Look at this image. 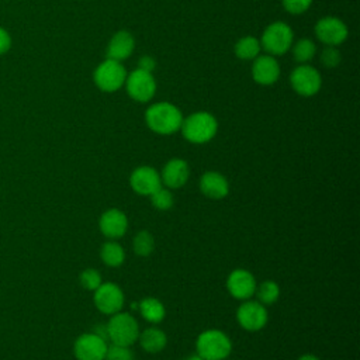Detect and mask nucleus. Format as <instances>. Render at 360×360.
<instances>
[{
    "instance_id": "nucleus-1",
    "label": "nucleus",
    "mask_w": 360,
    "mask_h": 360,
    "mask_svg": "<svg viewBox=\"0 0 360 360\" xmlns=\"http://www.w3.org/2000/svg\"><path fill=\"white\" fill-rule=\"evenodd\" d=\"M145 121L153 132L159 135H170L180 129L183 114L174 104L169 101H159L146 110Z\"/></svg>"
},
{
    "instance_id": "nucleus-2",
    "label": "nucleus",
    "mask_w": 360,
    "mask_h": 360,
    "mask_svg": "<svg viewBox=\"0 0 360 360\" xmlns=\"http://www.w3.org/2000/svg\"><path fill=\"white\" fill-rule=\"evenodd\" d=\"M180 131L188 142L205 143L215 136L218 131V122L212 114L207 111H197L187 118H183Z\"/></svg>"
},
{
    "instance_id": "nucleus-3",
    "label": "nucleus",
    "mask_w": 360,
    "mask_h": 360,
    "mask_svg": "<svg viewBox=\"0 0 360 360\" xmlns=\"http://www.w3.org/2000/svg\"><path fill=\"white\" fill-rule=\"evenodd\" d=\"M195 347L202 360H224L229 356L232 343L222 330L208 329L197 338Z\"/></svg>"
},
{
    "instance_id": "nucleus-4",
    "label": "nucleus",
    "mask_w": 360,
    "mask_h": 360,
    "mask_svg": "<svg viewBox=\"0 0 360 360\" xmlns=\"http://www.w3.org/2000/svg\"><path fill=\"white\" fill-rule=\"evenodd\" d=\"M292 39H294V32L291 27L283 21H274L269 24L260 39L262 48L269 55H283L292 46Z\"/></svg>"
},
{
    "instance_id": "nucleus-5",
    "label": "nucleus",
    "mask_w": 360,
    "mask_h": 360,
    "mask_svg": "<svg viewBox=\"0 0 360 360\" xmlns=\"http://www.w3.org/2000/svg\"><path fill=\"white\" fill-rule=\"evenodd\" d=\"M93 79L96 86L105 93H114L125 84L127 70L121 62L105 59L94 69Z\"/></svg>"
},
{
    "instance_id": "nucleus-6",
    "label": "nucleus",
    "mask_w": 360,
    "mask_h": 360,
    "mask_svg": "<svg viewBox=\"0 0 360 360\" xmlns=\"http://www.w3.org/2000/svg\"><path fill=\"white\" fill-rule=\"evenodd\" d=\"M108 340L122 346H131L139 336V328L135 318L127 312H117L107 323Z\"/></svg>"
},
{
    "instance_id": "nucleus-7",
    "label": "nucleus",
    "mask_w": 360,
    "mask_h": 360,
    "mask_svg": "<svg viewBox=\"0 0 360 360\" xmlns=\"http://www.w3.org/2000/svg\"><path fill=\"white\" fill-rule=\"evenodd\" d=\"M290 84L297 94L311 97L321 90L322 77L315 68L307 63H301L291 72Z\"/></svg>"
},
{
    "instance_id": "nucleus-8",
    "label": "nucleus",
    "mask_w": 360,
    "mask_h": 360,
    "mask_svg": "<svg viewBox=\"0 0 360 360\" xmlns=\"http://www.w3.org/2000/svg\"><path fill=\"white\" fill-rule=\"evenodd\" d=\"M125 89L132 100L138 103H146L152 100L156 93V80L152 73L135 69L127 75Z\"/></svg>"
},
{
    "instance_id": "nucleus-9",
    "label": "nucleus",
    "mask_w": 360,
    "mask_h": 360,
    "mask_svg": "<svg viewBox=\"0 0 360 360\" xmlns=\"http://www.w3.org/2000/svg\"><path fill=\"white\" fill-rule=\"evenodd\" d=\"M314 31L316 38L322 44L329 46H338L343 44L349 35V30L346 24L340 18L332 17V15L318 20Z\"/></svg>"
},
{
    "instance_id": "nucleus-10",
    "label": "nucleus",
    "mask_w": 360,
    "mask_h": 360,
    "mask_svg": "<svg viewBox=\"0 0 360 360\" xmlns=\"http://www.w3.org/2000/svg\"><path fill=\"white\" fill-rule=\"evenodd\" d=\"M94 305L100 312L114 315L124 307V292L114 283H101L94 290Z\"/></svg>"
},
{
    "instance_id": "nucleus-11",
    "label": "nucleus",
    "mask_w": 360,
    "mask_h": 360,
    "mask_svg": "<svg viewBox=\"0 0 360 360\" xmlns=\"http://www.w3.org/2000/svg\"><path fill=\"white\" fill-rule=\"evenodd\" d=\"M105 352L107 342L93 332L80 335L73 345V353L77 360H104Z\"/></svg>"
},
{
    "instance_id": "nucleus-12",
    "label": "nucleus",
    "mask_w": 360,
    "mask_h": 360,
    "mask_svg": "<svg viewBox=\"0 0 360 360\" xmlns=\"http://www.w3.org/2000/svg\"><path fill=\"white\" fill-rule=\"evenodd\" d=\"M236 319L243 329L256 332L267 323V311L259 301L245 300V302L236 311Z\"/></svg>"
},
{
    "instance_id": "nucleus-13",
    "label": "nucleus",
    "mask_w": 360,
    "mask_h": 360,
    "mask_svg": "<svg viewBox=\"0 0 360 360\" xmlns=\"http://www.w3.org/2000/svg\"><path fill=\"white\" fill-rule=\"evenodd\" d=\"M229 294L236 300H249L256 292V280L253 274L245 269L233 270L226 280Z\"/></svg>"
},
{
    "instance_id": "nucleus-14",
    "label": "nucleus",
    "mask_w": 360,
    "mask_h": 360,
    "mask_svg": "<svg viewBox=\"0 0 360 360\" xmlns=\"http://www.w3.org/2000/svg\"><path fill=\"white\" fill-rule=\"evenodd\" d=\"M252 77L257 84L270 86L280 77V65L273 55H259L253 59Z\"/></svg>"
},
{
    "instance_id": "nucleus-15",
    "label": "nucleus",
    "mask_w": 360,
    "mask_h": 360,
    "mask_svg": "<svg viewBox=\"0 0 360 360\" xmlns=\"http://www.w3.org/2000/svg\"><path fill=\"white\" fill-rule=\"evenodd\" d=\"M132 190L141 195H150L155 190L162 186L160 174L150 166L136 167L129 177Z\"/></svg>"
},
{
    "instance_id": "nucleus-16",
    "label": "nucleus",
    "mask_w": 360,
    "mask_h": 360,
    "mask_svg": "<svg viewBox=\"0 0 360 360\" xmlns=\"http://www.w3.org/2000/svg\"><path fill=\"white\" fill-rule=\"evenodd\" d=\"M98 226L104 236H107L110 239H118V238L124 236V233L127 232L128 219L122 211H120L117 208H110L101 214Z\"/></svg>"
},
{
    "instance_id": "nucleus-17",
    "label": "nucleus",
    "mask_w": 360,
    "mask_h": 360,
    "mask_svg": "<svg viewBox=\"0 0 360 360\" xmlns=\"http://www.w3.org/2000/svg\"><path fill=\"white\" fill-rule=\"evenodd\" d=\"M188 176L190 169L187 162L180 158H174L163 166L160 180L165 183L167 188H179L187 183Z\"/></svg>"
},
{
    "instance_id": "nucleus-18",
    "label": "nucleus",
    "mask_w": 360,
    "mask_h": 360,
    "mask_svg": "<svg viewBox=\"0 0 360 360\" xmlns=\"http://www.w3.org/2000/svg\"><path fill=\"white\" fill-rule=\"evenodd\" d=\"M134 48L135 39L132 34L125 30L117 31L107 45V58L117 62H122L132 55Z\"/></svg>"
},
{
    "instance_id": "nucleus-19",
    "label": "nucleus",
    "mask_w": 360,
    "mask_h": 360,
    "mask_svg": "<svg viewBox=\"0 0 360 360\" xmlns=\"http://www.w3.org/2000/svg\"><path fill=\"white\" fill-rule=\"evenodd\" d=\"M201 193L212 200H221L229 193V183L219 172H205L200 179Z\"/></svg>"
},
{
    "instance_id": "nucleus-20",
    "label": "nucleus",
    "mask_w": 360,
    "mask_h": 360,
    "mask_svg": "<svg viewBox=\"0 0 360 360\" xmlns=\"http://www.w3.org/2000/svg\"><path fill=\"white\" fill-rule=\"evenodd\" d=\"M142 349L148 353H159L167 343L166 333L158 328H148L138 336Z\"/></svg>"
},
{
    "instance_id": "nucleus-21",
    "label": "nucleus",
    "mask_w": 360,
    "mask_h": 360,
    "mask_svg": "<svg viewBox=\"0 0 360 360\" xmlns=\"http://www.w3.org/2000/svg\"><path fill=\"white\" fill-rule=\"evenodd\" d=\"M138 309L143 319H146L150 323H159L163 321L166 311L163 304L153 297H146L138 304Z\"/></svg>"
},
{
    "instance_id": "nucleus-22",
    "label": "nucleus",
    "mask_w": 360,
    "mask_h": 360,
    "mask_svg": "<svg viewBox=\"0 0 360 360\" xmlns=\"http://www.w3.org/2000/svg\"><path fill=\"white\" fill-rule=\"evenodd\" d=\"M260 49V41L253 35L242 37L235 44V55L242 60H253L256 56H259Z\"/></svg>"
},
{
    "instance_id": "nucleus-23",
    "label": "nucleus",
    "mask_w": 360,
    "mask_h": 360,
    "mask_svg": "<svg viewBox=\"0 0 360 360\" xmlns=\"http://www.w3.org/2000/svg\"><path fill=\"white\" fill-rule=\"evenodd\" d=\"M101 260L110 267H118L125 259V252L122 246L117 242H105L100 249Z\"/></svg>"
},
{
    "instance_id": "nucleus-24",
    "label": "nucleus",
    "mask_w": 360,
    "mask_h": 360,
    "mask_svg": "<svg viewBox=\"0 0 360 360\" xmlns=\"http://www.w3.org/2000/svg\"><path fill=\"white\" fill-rule=\"evenodd\" d=\"M292 48V56L298 63H308L316 52V46L314 41L308 38H302L294 44Z\"/></svg>"
},
{
    "instance_id": "nucleus-25",
    "label": "nucleus",
    "mask_w": 360,
    "mask_h": 360,
    "mask_svg": "<svg viewBox=\"0 0 360 360\" xmlns=\"http://www.w3.org/2000/svg\"><path fill=\"white\" fill-rule=\"evenodd\" d=\"M132 248L138 256H142V257L149 256L155 249V239H153L152 233L148 231H139L134 236Z\"/></svg>"
},
{
    "instance_id": "nucleus-26",
    "label": "nucleus",
    "mask_w": 360,
    "mask_h": 360,
    "mask_svg": "<svg viewBox=\"0 0 360 360\" xmlns=\"http://www.w3.org/2000/svg\"><path fill=\"white\" fill-rule=\"evenodd\" d=\"M278 295H280V288L277 283L271 280L263 281L257 288V298H259V302L263 305L276 302L278 300Z\"/></svg>"
},
{
    "instance_id": "nucleus-27",
    "label": "nucleus",
    "mask_w": 360,
    "mask_h": 360,
    "mask_svg": "<svg viewBox=\"0 0 360 360\" xmlns=\"http://www.w3.org/2000/svg\"><path fill=\"white\" fill-rule=\"evenodd\" d=\"M150 202L156 210H160V211L170 210L173 207V194L169 188H165L160 186L158 190H155L150 194Z\"/></svg>"
},
{
    "instance_id": "nucleus-28",
    "label": "nucleus",
    "mask_w": 360,
    "mask_h": 360,
    "mask_svg": "<svg viewBox=\"0 0 360 360\" xmlns=\"http://www.w3.org/2000/svg\"><path fill=\"white\" fill-rule=\"evenodd\" d=\"M101 283V276L96 269H86L80 274V284L89 291H94Z\"/></svg>"
},
{
    "instance_id": "nucleus-29",
    "label": "nucleus",
    "mask_w": 360,
    "mask_h": 360,
    "mask_svg": "<svg viewBox=\"0 0 360 360\" xmlns=\"http://www.w3.org/2000/svg\"><path fill=\"white\" fill-rule=\"evenodd\" d=\"M340 52L338 49V46H329L325 45L322 53H321V63L328 68V69H333L340 63Z\"/></svg>"
},
{
    "instance_id": "nucleus-30",
    "label": "nucleus",
    "mask_w": 360,
    "mask_h": 360,
    "mask_svg": "<svg viewBox=\"0 0 360 360\" xmlns=\"http://www.w3.org/2000/svg\"><path fill=\"white\" fill-rule=\"evenodd\" d=\"M104 359L105 360H132V352L129 350V346L112 343L111 346H107Z\"/></svg>"
},
{
    "instance_id": "nucleus-31",
    "label": "nucleus",
    "mask_w": 360,
    "mask_h": 360,
    "mask_svg": "<svg viewBox=\"0 0 360 360\" xmlns=\"http://www.w3.org/2000/svg\"><path fill=\"white\" fill-rule=\"evenodd\" d=\"M281 3H283V7L290 14L298 15V14L305 13L311 7L312 0H281Z\"/></svg>"
},
{
    "instance_id": "nucleus-32",
    "label": "nucleus",
    "mask_w": 360,
    "mask_h": 360,
    "mask_svg": "<svg viewBox=\"0 0 360 360\" xmlns=\"http://www.w3.org/2000/svg\"><path fill=\"white\" fill-rule=\"evenodd\" d=\"M155 65H156V62H155V59H153L152 56L143 55V56L139 59V62H138V69L152 73L153 69H155Z\"/></svg>"
},
{
    "instance_id": "nucleus-33",
    "label": "nucleus",
    "mask_w": 360,
    "mask_h": 360,
    "mask_svg": "<svg viewBox=\"0 0 360 360\" xmlns=\"http://www.w3.org/2000/svg\"><path fill=\"white\" fill-rule=\"evenodd\" d=\"M10 45H11V38L8 32L0 27V55L6 53L10 49Z\"/></svg>"
},
{
    "instance_id": "nucleus-34",
    "label": "nucleus",
    "mask_w": 360,
    "mask_h": 360,
    "mask_svg": "<svg viewBox=\"0 0 360 360\" xmlns=\"http://www.w3.org/2000/svg\"><path fill=\"white\" fill-rule=\"evenodd\" d=\"M298 360H321V359H318V357L314 356V354H304V356H301Z\"/></svg>"
},
{
    "instance_id": "nucleus-35",
    "label": "nucleus",
    "mask_w": 360,
    "mask_h": 360,
    "mask_svg": "<svg viewBox=\"0 0 360 360\" xmlns=\"http://www.w3.org/2000/svg\"><path fill=\"white\" fill-rule=\"evenodd\" d=\"M186 360H202L198 354H191V356H188Z\"/></svg>"
}]
</instances>
